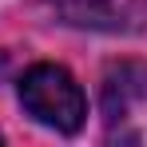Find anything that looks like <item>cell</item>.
Wrapping results in <instances>:
<instances>
[{
	"mask_svg": "<svg viewBox=\"0 0 147 147\" xmlns=\"http://www.w3.org/2000/svg\"><path fill=\"white\" fill-rule=\"evenodd\" d=\"M56 16L76 28L139 32L147 28V0H48Z\"/></svg>",
	"mask_w": 147,
	"mask_h": 147,
	"instance_id": "7a4b0ae2",
	"label": "cell"
},
{
	"mask_svg": "<svg viewBox=\"0 0 147 147\" xmlns=\"http://www.w3.org/2000/svg\"><path fill=\"white\" fill-rule=\"evenodd\" d=\"M103 115L107 119H119L127 115L139 99L147 96V64L139 60H123V64H111L107 76H103Z\"/></svg>",
	"mask_w": 147,
	"mask_h": 147,
	"instance_id": "3957f363",
	"label": "cell"
},
{
	"mask_svg": "<svg viewBox=\"0 0 147 147\" xmlns=\"http://www.w3.org/2000/svg\"><path fill=\"white\" fill-rule=\"evenodd\" d=\"M20 103L36 123H44L52 131L72 135L88 119V99L84 88L76 84V76L60 64H36L20 80Z\"/></svg>",
	"mask_w": 147,
	"mask_h": 147,
	"instance_id": "6da1fadb",
	"label": "cell"
}]
</instances>
